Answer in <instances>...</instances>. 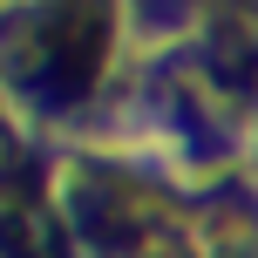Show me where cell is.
Masks as SVG:
<instances>
[{"label": "cell", "mask_w": 258, "mask_h": 258, "mask_svg": "<svg viewBox=\"0 0 258 258\" xmlns=\"http://www.w3.org/2000/svg\"><path fill=\"white\" fill-rule=\"evenodd\" d=\"M48 34H54V82H61L68 95L89 89L95 68H102V54H109V7L102 0H68V14Z\"/></svg>", "instance_id": "1"}, {"label": "cell", "mask_w": 258, "mask_h": 258, "mask_svg": "<svg viewBox=\"0 0 258 258\" xmlns=\"http://www.w3.org/2000/svg\"><path fill=\"white\" fill-rule=\"evenodd\" d=\"M89 218H95V231H109V238H136L143 224L156 218V204H150L143 190H129V183H95Z\"/></svg>", "instance_id": "2"}, {"label": "cell", "mask_w": 258, "mask_h": 258, "mask_svg": "<svg viewBox=\"0 0 258 258\" xmlns=\"http://www.w3.org/2000/svg\"><path fill=\"white\" fill-rule=\"evenodd\" d=\"M7 245H14V258H61L54 211H41L34 197H14V211H7Z\"/></svg>", "instance_id": "3"}, {"label": "cell", "mask_w": 258, "mask_h": 258, "mask_svg": "<svg viewBox=\"0 0 258 258\" xmlns=\"http://www.w3.org/2000/svg\"><path fill=\"white\" fill-rule=\"evenodd\" d=\"M129 258H183V251L170 245V238H150V245H143V251H129Z\"/></svg>", "instance_id": "4"}]
</instances>
